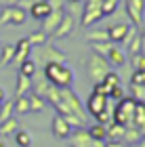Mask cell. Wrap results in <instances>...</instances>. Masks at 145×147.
Returning a JSON list of instances; mask_svg holds the SVG:
<instances>
[{"mask_svg":"<svg viewBox=\"0 0 145 147\" xmlns=\"http://www.w3.org/2000/svg\"><path fill=\"white\" fill-rule=\"evenodd\" d=\"M44 101H49L59 116L67 120L71 128H84L86 124V107L78 99V95L69 88H57V86H49V90L44 92Z\"/></svg>","mask_w":145,"mask_h":147,"instance_id":"cell-1","label":"cell"},{"mask_svg":"<svg viewBox=\"0 0 145 147\" xmlns=\"http://www.w3.org/2000/svg\"><path fill=\"white\" fill-rule=\"evenodd\" d=\"M42 76L49 80L53 86L57 88H69L74 84V69L67 67L65 63H57V61H47L42 69Z\"/></svg>","mask_w":145,"mask_h":147,"instance_id":"cell-2","label":"cell"},{"mask_svg":"<svg viewBox=\"0 0 145 147\" xmlns=\"http://www.w3.org/2000/svg\"><path fill=\"white\" fill-rule=\"evenodd\" d=\"M135 107L137 101L133 97H122L120 101H116V105H111V122L120 126H133Z\"/></svg>","mask_w":145,"mask_h":147,"instance_id":"cell-3","label":"cell"},{"mask_svg":"<svg viewBox=\"0 0 145 147\" xmlns=\"http://www.w3.org/2000/svg\"><path fill=\"white\" fill-rule=\"evenodd\" d=\"M107 71H109V63L105 61V57L93 53V55L86 59V74H88V78L93 80V82H101Z\"/></svg>","mask_w":145,"mask_h":147,"instance_id":"cell-4","label":"cell"},{"mask_svg":"<svg viewBox=\"0 0 145 147\" xmlns=\"http://www.w3.org/2000/svg\"><path fill=\"white\" fill-rule=\"evenodd\" d=\"M28 19V11L21 6H2L0 9V23L2 25H23Z\"/></svg>","mask_w":145,"mask_h":147,"instance_id":"cell-5","label":"cell"},{"mask_svg":"<svg viewBox=\"0 0 145 147\" xmlns=\"http://www.w3.org/2000/svg\"><path fill=\"white\" fill-rule=\"evenodd\" d=\"M69 139V147H105V141H97L84 128H74Z\"/></svg>","mask_w":145,"mask_h":147,"instance_id":"cell-6","label":"cell"},{"mask_svg":"<svg viewBox=\"0 0 145 147\" xmlns=\"http://www.w3.org/2000/svg\"><path fill=\"white\" fill-rule=\"evenodd\" d=\"M101 2L103 0H86V6H84V13H82V25L84 28H90L93 23L101 21Z\"/></svg>","mask_w":145,"mask_h":147,"instance_id":"cell-7","label":"cell"},{"mask_svg":"<svg viewBox=\"0 0 145 147\" xmlns=\"http://www.w3.org/2000/svg\"><path fill=\"white\" fill-rule=\"evenodd\" d=\"M143 11H145V0H126V15L135 28L143 23Z\"/></svg>","mask_w":145,"mask_h":147,"instance_id":"cell-8","label":"cell"},{"mask_svg":"<svg viewBox=\"0 0 145 147\" xmlns=\"http://www.w3.org/2000/svg\"><path fill=\"white\" fill-rule=\"evenodd\" d=\"M51 130H53V135H55L57 139H67L74 128L67 124V120H65L63 116H59V113H57V116L53 118V122H51Z\"/></svg>","mask_w":145,"mask_h":147,"instance_id":"cell-9","label":"cell"},{"mask_svg":"<svg viewBox=\"0 0 145 147\" xmlns=\"http://www.w3.org/2000/svg\"><path fill=\"white\" fill-rule=\"evenodd\" d=\"M105 61L109 63V67H120L126 63V51H122L120 44H111L109 51L105 53Z\"/></svg>","mask_w":145,"mask_h":147,"instance_id":"cell-10","label":"cell"},{"mask_svg":"<svg viewBox=\"0 0 145 147\" xmlns=\"http://www.w3.org/2000/svg\"><path fill=\"white\" fill-rule=\"evenodd\" d=\"M109 105V97H103V95H97V92H93L88 99H86V111L93 113V116H97V113H101L105 107Z\"/></svg>","mask_w":145,"mask_h":147,"instance_id":"cell-11","label":"cell"},{"mask_svg":"<svg viewBox=\"0 0 145 147\" xmlns=\"http://www.w3.org/2000/svg\"><path fill=\"white\" fill-rule=\"evenodd\" d=\"M74 17L69 15V13H63V17H61V21H59L57 25V30H55V34H53V38H65V36H69L71 32H74Z\"/></svg>","mask_w":145,"mask_h":147,"instance_id":"cell-12","label":"cell"},{"mask_svg":"<svg viewBox=\"0 0 145 147\" xmlns=\"http://www.w3.org/2000/svg\"><path fill=\"white\" fill-rule=\"evenodd\" d=\"M61 17H63V11H51L49 15L42 19V32H44V34H47V36L55 34V30H57L59 21H61Z\"/></svg>","mask_w":145,"mask_h":147,"instance_id":"cell-13","label":"cell"},{"mask_svg":"<svg viewBox=\"0 0 145 147\" xmlns=\"http://www.w3.org/2000/svg\"><path fill=\"white\" fill-rule=\"evenodd\" d=\"M128 28H130L128 23H114V25H109V28H107V38H109V42L120 44L122 40H124V36L128 34Z\"/></svg>","mask_w":145,"mask_h":147,"instance_id":"cell-14","label":"cell"},{"mask_svg":"<svg viewBox=\"0 0 145 147\" xmlns=\"http://www.w3.org/2000/svg\"><path fill=\"white\" fill-rule=\"evenodd\" d=\"M133 126H135L137 130H139V135H141V139H145V101H137Z\"/></svg>","mask_w":145,"mask_h":147,"instance_id":"cell-15","label":"cell"},{"mask_svg":"<svg viewBox=\"0 0 145 147\" xmlns=\"http://www.w3.org/2000/svg\"><path fill=\"white\" fill-rule=\"evenodd\" d=\"M30 51H32L30 40H28V38H21V40L15 44V59H13V61L21 63V61H25V59H30Z\"/></svg>","mask_w":145,"mask_h":147,"instance_id":"cell-16","label":"cell"},{"mask_svg":"<svg viewBox=\"0 0 145 147\" xmlns=\"http://www.w3.org/2000/svg\"><path fill=\"white\" fill-rule=\"evenodd\" d=\"M28 13H30L34 19H44V17L51 13V4H49V2H42V0H36V2L28 9Z\"/></svg>","mask_w":145,"mask_h":147,"instance_id":"cell-17","label":"cell"},{"mask_svg":"<svg viewBox=\"0 0 145 147\" xmlns=\"http://www.w3.org/2000/svg\"><path fill=\"white\" fill-rule=\"evenodd\" d=\"M17 130H19V122H17L15 116H11V118H6V120H2V122H0V135H2V137L15 135Z\"/></svg>","mask_w":145,"mask_h":147,"instance_id":"cell-18","label":"cell"},{"mask_svg":"<svg viewBox=\"0 0 145 147\" xmlns=\"http://www.w3.org/2000/svg\"><path fill=\"white\" fill-rule=\"evenodd\" d=\"M13 113H15V116H25V113H30L28 97H15V101H13Z\"/></svg>","mask_w":145,"mask_h":147,"instance_id":"cell-19","label":"cell"},{"mask_svg":"<svg viewBox=\"0 0 145 147\" xmlns=\"http://www.w3.org/2000/svg\"><path fill=\"white\" fill-rule=\"evenodd\" d=\"M36 71H38V63L34 61V59H25V61L19 63V74L25 76V78H32Z\"/></svg>","mask_w":145,"mask_h":147,"instance_id":"cell-20","label":"cell"},{"mask_svg":"<svg viewBox=\"0 0 145 147\" xmlns=\"http://www.w3.org/2000/svg\"><path fill=\"white\" fill-rule=\"evenodd\" d=\"M32 92V78H25L19 74L17 76V97H25Z\"/></svg>","mask_w":145,"mask_h":147,"instance_id":"cell-21","label":"cell"},{"mask_svg":"<svg viewBox=\"0 0 145 147\" xmlns=\"http://www.w3.org/2000/svg\"><path fill=\"white\" fill-rule=\"evenodd\" d=\"M25 97H28V103H30V111H44L47 109V101L42 97H38L36 92H30Z\"/></svg>","mask_w":145,"mask_h":147,"instance_id":"cell-22","label":"cell"},{"mask_svg":"<svg viewBox=\"0 0 145 147\" xmlns=\"http://www.w3.org/2000/svg\"><path fill=\"white\" fill-rule=\"evenodd\" d=\"M122 141L128 143V145H137L141 141V135L135 126H124V135H122Z\"/></svg>","mask_w":145,"mask_h":147,"instance_id":"cell-23","label":"cell"},{"mask_svg":"<svg viewBox=\"0 0 145 147\" xmlns=\"http://www.w3.org/2000/svg\"><path fill=\"white\" fill-rule=\"evenodd\" d=\"M44 53H47V61H57V63H65V55L61 51H57L55 46L44 44Z\"/></svg>","mask_w":145,"mask_h":147,"instance_id":"cell-24","label":"cell"},{"mask_svg":"<svg viewBox=\"0 0 145 147\" xmlns=\"http://www.w3.org/2000/svg\"><path fill=\"white\" fill-rule=\"evenodd\" d=\"M13 59H15V44H4L2 51H0V63L9 65L13 63Z\"/></svg>","mask_w":145,"mask_h":147,"instance_id":"cell-25","label":"cell"},{"mask_svg":"<svg viewBox=\"0 0 145 147\" xmlns=\"http://www.w3.org/2000/svg\"><path fill=\"white\" fill-rule=\"evenodd\" d=\"M118 4H120V0H103L101 2V17H109V15H114L116 9H118Z\"/></svg>","mask_w":145,"mask_h":147,"instance_id":"cell-26","label":"cell"},{"mask_svg":"<svg viewBox=\"0 0 145 147\" xmlns=\"http://www.w3.org/2000/svg\"><path fill=\"white\" fill-rule=\"evenodd\" d=\"M28 40H30L32 46H44V44H47V40H49V36L44 34L42 30H38V32H32V34L28 36Z\"/></svg>","mask_w":145,"mask_h":147,"instance_id":"cell-27","label":"cell"},{"mask_svg":"<svg viewBox=\"0 0 145 147\" xmlns=\"http://www.w3.org/2000/svg\"><path fill=\"white\" fill-rule=\"evenodd\" d=\"M15 143H17V147H30L32 145V135L28 130H21L19 128L17 132H15Z\"/></svg>","mask_w":145,"mask_h":147,"instance_id":"cell-28","label":"cell"},{"mask_svg":"<svg viewBox=\"0 0 145 147\" xmlns=\"http://www.w3.org/2000/svg\"><path fill=\"white\" fill-rule=\"evenodd\" d=\"M86 38L90 40V42H109V38H107V30H93V32H88Z\"/></svg>","mask_w":145,"mask_h":147,"instance_id":"cell-29","label":"cell"},{"mask_svg":"<svg viewBox=\"0 0 145 147\" xmlns=\"http://www.w3.org/2000/svg\"><path fill=\"white\" fill-rule=\"evenodd\" d=\"M88 135L93 139H97V141H105V126L103 124H93L88 128Z\"/></svg>","mask_w":145,"mask_h":147,"instance_id":"cell-30","label":"cell"},{"mask_svg":"<svg viewBox=\"0 0 145 147\" xmlns=\"http://www.w3.org/2000/svg\"><path fill=\"white\" fill-rule=\"evenodd\" d=\"M130 63H133V69L135 71H143L145 69V55H143V53L130 55Z\"/></svg>","mask_w":145,"mask_h":147,"instance_id":"cell-31","label":"cell"},{"mask_svg":"<svg viewBox=\"0 0 145 147\" xmlns=\"http://www.w3.org/2000/svg\"><path fill=\"white\" fill-rule=\"evenodd\" d=\"M97 124H103V126H107L109 122H111V103L107 105V107H105L101 113H97Z\"/></svg>","mask_w":145,"mask_h":147,"instance_id":"cell-32","label":"cell"},{"mask_svg":"<svg viewBox=\"0 0 145 147\" xmlns=\"http://www.w3.org/2000/svg\"><path fill=\"white\" fill-rule=\"evenodd\" d=\"M11 116H15V113H13V101L0 103V122L6 120V118H11Z\"/></svg>","mask_w":145,"mask_h":147,"instance_id":"cell-33","label":"cell"},{"mask_svg":"<svg viewBox=\"0 0 145 147\" xmlns=\"http://www.w3.org/2000/svg\"><path fill=\"white\" fill-rule=\"evenodd\" d=\"M122 97H126V95H124V88H122V84H118V86H114V88L109 90V99H114V101H120Z\"/></svg>","mask_w":145,"mask_h":147,"instance_id":"cell-34","label":"cell"},{"mask_svg":"<svg viewBox=\"0 0 145 147\" xmlns=\"http://www.w3.org/2000/svg\"><path fill=\"white\" fill-rule=\"evenodd\" d=\"M93 92H97V95H103V97H109V86H105L103 82H95Z\"/></svg>","mask_w":145,"mask_h":147,"instance_id":"cell-35","label":"cell"},{"mask_svg":"<svg viewBox=\"0 0 145 147\" xmlns=\"http://www.w3.org/2000/svg\"><path fill=\"white\" fill-rule=\"evenodd\" d=\"M51 11H63V0H49Z\"/></svg>","mask_w":145,"mask_h":147,"instance_id":"cell-36","label":"cell"},{"mask_svg":"<svg viewBox=\"0 0 145 147\" xmlns=\"http://www.w3.org/2000/svg\"><path fill=\"white\" fill-rule=\"evenodd\" d=\"M17 0H0V6H15Z\"/></svg>","mask_w":145,"mask_h":147,"instance_id":"cell-37","label":"cell"},{"mask_svg":"<svg viewBox=\"0 0 145 147\" xmlns=\"http://www.w3.org/2000/svg\"><path fill=\"white\" fill-rule=\"evenodd\" d=\"M141 53L145 55V30L141 32Z\"/></svg>","mask_w":145,"mask_h":147,"instance_id":"cell-38","label":"cell"},{"mask_svg":"<svg viewBox=\"0 0 145 147\" xmlns=\"http://www.w3.org/2000/svg\"><path fill=\"white\" fill-rule=\"evenodd\" d=\"M6 101V92H4V88H0V103H4Z\"/></svg>","mask_w":145,"mask_h":147,"instance_id":"cell-39","label":"cell"},{"mask_svg":"<svg viewBox=\"0 0 145 147\" xmlns=\"http://www.w3.org/2000/svg\"><path fill=\"white\" fill-rule=\"evenodd\" d=\"M133 147H145V139H141V141L137 143V145H133Z\"/></svg>","mask_w":145,"mask_h":147,"instance_id":"cell-40","label":"cell"},{"mask_svg":"<svg viewBox=\"0 0 145 147\" xmlns=\"http://www.w3.org/2000/svg\"><path fill=\"white\" fill-rule=\"evenodd\" d=\"M67 2H69V4H80L82 0H67Z\"/></svg>","mask_w":145,"mask_h":147,"instance_id":"cell-41","label":"cell"},{"mask_svg":"<svg viewBox=\"0 0 145 147\" xmlns=\"http://www.w3.org/2000/svg\"><path fill=\"white\" fill-rule=\"evenodd\" d=\"M141 74H143V86H145V69H143V71H141Z\"/></svg>","mask_w":145,"mask_h":147,"instance_id":"cell-42","label":"cell"},{"mask_svg":"<svg viewBox=\"0 0 145 147\" xmlns=\"http://www.w3.org/2000/svg\"><path fill=\"white\" fill-rule=\"evenodd\" d=\"M0 147H4V141H2V139H0Z\"/></svg>","mask_w":145,"mask_h":147,"instance_id":"cell-43","label":"cell"},{"mask_svg":"<svg viewBox=\"0 0 145 147\" xmlns=\"http://www.w3.org/2000/svg\"><path fill=\"white\" fill-rule=\"evenodd\" d=\"M42 2H49V0H42Z\"/></svg>","mask_w":145,"mask_h":147,"instance_id":"cell-44","label":"cell"}]
</instances>
